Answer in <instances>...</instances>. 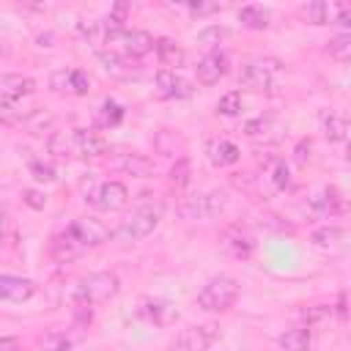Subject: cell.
<instances>
[{"mask_svg": "<svg viewBox=\"0 0 351 351\" xmlns=\"http://www.w3.org/2000/svg\"><path fill=\"white\" fill-rule=\"evenodd\" d=\"M307 208H310V214H315V217H321V219H335V217L346 214V211L351 208V203L337 192V186H329V184H326V186H321L318 192L310 195Z\"/></svg>", "mask_w": 351, "mask_h": 351, "instance_id": "cell-9", "label": "cell"}, {"mask_svg": "<svg viewBox=\"0 0 351 351\" xmlns=\"http://www.w3.org/2000/svg\"><path fill=\"white\" fill-rule=\"evenodd\" d=\"M225 206H228L225 192L211 189V192H200V195L184 197V200L178 203V214H181L184 219H208V217L222 214Z\"/></svg>", "mask_w": 351, "mask_h": 351, "instance_id": "cell-6", "label": "cell"}, {"mask_svg": "<svg viewBox=\"0 0 351 351\" xmlns=\"http://www.w3.org/2000/svg\"><path fill=\"white\" fill-rule=\"evenodd\" d=\"M274 129H277V121L271 115H255L244 123V134L252 140H266V137H271Z\"/></svg>", "mask_w": 351, "mask_h": 351, "instance_id": "cell-34", "label": "cell"}, {"mask_svg": "<svg viewBox=\"0 0 351 351\" xmlns=\"http://www.w3.org/2000/svg\"><path fill=\"white\" fill-rule=\"evenodd\" d=\"M121 52L134 58V60H140L148 52H156V38L148 30H126L123 41H121Z\"/></svg>", "mask_w": 351, "mask_h": 351, "instance_id": "cell-22", "label": "cell"}, {"mask_svg": "<svg viewBox=\"0 0 351 351\" xmlns=\"http://www.w3.org/2000/svg\"><path fill=\"white\" fill-rule=\"evenodd\" d=\"M22 200L30 206V208H44L47 206V195L44 192H36V189H22Z\"/></svg>", "mask_w": 351, "mask_h": 351, "instance_id": "cell-44", "label": "cell"}, {"mask_svg": "<svg viewBox=\"0 0 351 351\" xmlns=\"http://www.w3.org/2000/svg\"><path fill=\"white\" fill-rule=\"evenodd\" d=\"M277 346H280L282 351H310V348H313V329H310V326L285 329V332L277 337Z\"/></svg>", "mask_w": 351, "mask_h": 351, "instance_id": "cell-27", "label": "cell"}, {"mask_svg": "<svg viewBox=\"0 0 351 351\" xmlns=\"http://www.w3.org/2000/svg\"><path fill=\"white\" fill-rule=\"evenodd\" d=\"M36 346L41 351H71L74 348V337L63 329H47L36 337Z\"/></svg>", "mask_w": 351, "mask_h": 351, "instance_id": "cell-30", "label": "cell"}, {"mask_svg": "<svg viewBox=\"0 0 351 351\" xmlns=\"http://www.w3.org/2000/svg\"><path fill=\"white\" fill-rule=\"evenodd\" d=\"M228 36H230V30H228L225 25H208V27H203V30L197 33V47H203V49H208V52H217V47H219Z\"/></svg>", "mask_w": 351, "mask_h": 351, "instance_id": "cell-35", "label": "cell"}, {"mask_svg": "<svg viewBox=\"0 0 351 351\" xmlns=\"http://www.w3.org/2000/svg\"><path fill=\"white\" fill-rule=\"evenodd\" d=\"M71 228L77 233V239L82 241V247H99L110 239V230L104 222H99L96 217H82V219H71Z\"/></svg>", "mask_w": 351, "mask_h": 351, "instance_id": "cell-20", "label": "cell"}, {"mask_svg": "<svg viewBox=\"0 0 351 351\" xmlns=\"http://www.w3.org/2000/svg\"><path fill=\"white\" fill-rule=\"evenodd\" d=\"M121 288V280L115 271H93L80 280L74 288V307H93L101 302H110Z\"/></svg>", "mask_w": 351, "mask_h": 351, "instance_id": "cell-3", "label": "cell"}, {"mask_svg": "<svg viewBox=\"0 0 351 351\" xmlns=\"http://www.w3.org/2000/svg\"><path fill=\"white\" fill-rule=\"evenodd\" d=\"M167 184H170V189L176 195H184V189L192 184V162H189V156H178L176 159V165L167 173Z\"/></svg>", "mask_w": 351, "mask_h": 351, "instance_id": "cell-29", "label": "cell"}, {"mask_svg": "<svg viewBox=\"0 0 351 351\" xmlns=\"http://www.w3.org/2000/svg\"><path fill=\"white\" fill-rule=\"evenodd\" d=\"M154 82H156L159 96H165V99H189L195 93V88L178 71H170V69H159Z\"/></svg>", "mask_w": 351, "mask_h": 351, "instance_id": "cell-16", "label": "cell"}, {"mask_svg": "<svg viewBox=\"0 0 351 351\" xmlns=\"http://www.w3.org/2000/svg\"><path fill=\"white\" fill-rule=\"evenodd\" d=\"M33 112V110H30ZM22 110V101H11V99H0V118L5 126H14V123H25V118L30 115Z\"/></svg>", "mask_w": 351, "mask_h": 351, "instance_id": "cell-36", "label": "cell"}, {"mask_svg": "<svg viewBox=\"0 0 351 351\" xmlns=\"http://www.w3.org/2000/svg\"><path fill=\"white\" fill-rule=\"evenodd\" d=\"M0 351H22V340H19V337L5 335V337L0 340Z\"/></svg>", "mask_w": 351, "mask_h": 351, "instance_id": "cell-45", "label": "cell"}, {"mask_svg": "<svg viewBox=\"0 0 351 351\" xmlns=\"http://www.w3.org/2000/svg\"><path fill=\"white\" fill-rule=\"evenodd\" d=\"M335 33L326 44V52L337 60H351V5H343L337 19L332 22Z\"/></svg>", "mask_w": 351, "mask_h": 351, "instance_id": "cell-11", "label": "cell"}, {"mask_svg": "<svg viewBox=\"0 0 351 351\" xmlns=\"http://www.w3.org/2000/svg\"><path fill=\"white\" fill-rule=\"evenodd\" d=\"M123 115H126V110H123L115 99H104V101L99 104V110H96V123H99L101 129H112V126H118V123L123 121Z\"/></svg>", "mask_w": 351, "mask_h": 351, "instance_id": "cell-32", "label": "cell"}, {"mask_svg": "<svg viewBox=\"0 0 351 351\" xmlns=\"http://www.w3.org/2000/svg\"><path fill=\"white\" fill-rule=\"evenodd\" d=\"M217 326L214 324H195L186 326L178 337H176V351H208V346L217 340Z\"/></svg>", "mask_w": 351, "mask_h": 351, "instance_id": "cell-13", "label": "cell"}, {"mask_svg": "<svg viewBox=\"0 0 351 351\" xmlns=\"http://www.w3.org/2000/svg\"><path fill=\"white\" fill-rule=\"evenodd\" d=\"M74 140H77V154L82 159H99L110 151V143L93 129H74Z\"/></svg>", "mask_w": 351, "mask_h": 351, "instance_id": "cell-23", "label": "cell"}, {"mask_svg": "<svg viewBox=\"0 0 351 351\" xmlns=\"http://www.w3.org/2000/svg\"><path fill=\"white\" fill-rule=\"evenodd\" d=\"M241 107H244V99H241L239 90H228V93L219 96V101H217V112H219V115H228V118L239 115Z\"/></svg>", "mask_w": 351, "mask_h": 351, "instance_id": "cell-38", "label": "cell"}, {"mask_svg": "<svg viewBox=\"0 0 351 351\" xmlns=\"http://www.w3.org/2000/svg\"><path fill=\"white\" fill-rule=\"evenodd\" d=\"M137 318H143L145 324H154V326H170V324H176L178 310L167 299H143L137 304Z\"/></svg>", "mask_w": 351, "mask_h": 351, "instance_id": "cell-15", "label": "cell"}, {"mask_svg": "<svg viewBox=\"0 0 351 351\" xmlns=\"http://www.w3.org/2000/svg\"><path fill=\"white\" fill-rule=\"evenodd\" d=\"M340 239H343V230L337 225H324L318 230H313L310 236V244L315 250H337L340 247Z\"/></svg>", "mask_w": 351, "mask_h": 351, "instance_id": "cell-33", "label": "cell"}, {"mask_svg": "<svg viewBox=\"0 0 351 351\" xmlns=\"http://www.w3.org/2000/svg\"><path fill=\"white\" fill-rule=\"evenodd\" d=\"M219 247H222L230 258L247 261V258H252V252H255V236H252V230L244 228L241 222H233V225L222 228V233H219Z\"/></svg>", "mask_w": 351, "mask_h": 351, "instance_id": "cell-8", "label": "cell"}, {"mask_svg": "<svg viewBox=\"0 0 351 351\" xmlns=\"http://www.w3.org/2000/svg\"><path fill=\"white\" fill-rule=\"evenodd\" d=\"M195 71H197V82L200 85H214V82H219L228 74V55L219 52V49L217 52H206L197 60Z\"/></svg>", "mask_w": 351, "mask_h": 351, "instance_id": "cell-17", "label": "cell"}, {"mask_svg": "<svg viewBox=\"0 0 351 351\" xmlns=\"http://www.w3.org/2000/svg\"><path fill=\"white\" fill-rule=\"evenodd\" d=\"M36 293V282L30 277H16V274H3L0 277V296L3 302L22 304Z\"/></svg>", "mask_w": 351, "mask_h": 351, "instance_id": "cell-19", "label": "cell"}, {"mask_svg": "<svg viewBox=\"0 0 351 351\" xmlns=\"http://www.w3.org/2000/svg\"><path fill=\"white\" fill-rule=\"evenodd\" d=\"M332 313H335V304H326V302L310 304L302 310V321H304V326H315V324H324L326 318H332Z\"/></svg>", "mask_w": 351, "mask_h": 351, "instance_id": "cell-37", "label": "cell"}, {"mask_svg": "<svg viewBox=\"0 0 351 351\" xmlns=\"http://www.w3.org/2000/svg\"><path fill=\"white\" fill-rule=\"evenodd\" d=\"M269 178H271L274 189H280V192H285V189H291V186H293L291 170H288V165H285L282 159H277V162L269 167Z\"/></svg>", "mask_w": 351, "mask_h": 351, "instance_id": "cell-39", "label": "cell"}, {"mask_svg": "<svg viewBox=\"0 0 351 351\" xmlns=\"http://www.w3.org/2000/svg\"><path fill=\"white\" fill-rule=\"evenodd\" d=\"M52 123H55V118H52L49 112L33 110V112H30V115L25 118V123H22V126H25V129H27L30 134H44V132H47V129H49Z\"/></svg>", "mask_w": 351, "mask_h": 351, "instance_id": "cell-40", "label": "cell"}, {"mask_svg": "<svg viewBox=\"0 0 351 351\" xmlns=\"http://www.w3.org/2000/svg\"><path fill=\"white\" fill-rule=\"evenodd\" d=\"M82 200L99 211H121L129 203V189L123 181H99L96 176H85L80 181Z\"/></svg>", "mask_w": 351, "mask_h": 351, "instance_id": "cell-1", "label": "cell"}, {"mask_svg": "<svg viewBox=\"0 0 351 351\" xmlns=\"http://www.w3.org/2000/svg\"><path fill=\"white\" fill-rule=\"evenodd\" d=\"M293 159H296L299 165H307V162L313 159V140H310V137H302V140L296 143V148H293Z\"/></svg>", "mask_w": 351, "mask_h": 351, "instance_id": "cell-42", "label": "cell"}, {"mask_svg": "<svg viewBox=\"0 0 351 351\" xmlns=\"http://www.w3.org/2000/svg\"><path fill=\"white\" fill-rule=\"evenodd\" d=\"M219 8H222L219 3H189V5H186V11H189L192 16H197V19H200V16H208V14H217Z\"/></svg>", "mask_w": 351, "mask_h": 351, "instance_id": "cell-43", "label": "cell"}, {"mask_svg": "<svg viewBox=\"0 0 351 351\" xmlns=\"http://www.w3.org/2000/svg\"><path fill=\"white\" fill-rule=\"evenodd\" d=\"M101 69L115 77V80H137L140 77V60L123 55V52H112V49H104V52H96Z\"/></svg>", "mask_w": 351, "mask_h": 351, "instance_id": "cell-12", "label": "cell"}, {"mask_svg": "<svg viewBox=\"0 0 351 351\" xmlns=\"http://www.w3.org/2000/svg\"><path fill=\"white\" fill-rule=\"evenodd\" d=\"M110 167L118 170V173H126V176H134V178H148L154 176V159H148L145 154H137V151H121L110 159Z\"/></svg>", "mask_w": 351, "mask_h": 351, "instance_id": "cell-14", "label": "cell"}, {"mask_svg": "<svg viewBox=\"0 0 351 351\" xmlns=\"http://www.w3.org/2000/svg\"><path fill=\"white\" fill-rule=\"evenodd\" d=\"M343 5H335V3H326V0H310L304 5H299V16L302 22L307 25H329L337 19Z\"/></svg>", "mask_w": 351, "mask_h": 351, "instance_id": "cell-21", "label": "cell"}, {"mask_svg": "<svg viewBox=\"0 0 351 351\" xmlns=\"http://www.w3.org/2000/svg\"><path fill=\"white\" fill-rule=\"evenodd\" d=\"M47 151H49L55 159H60V162L71 159V156L77 154L74 132H52V134H49V140H47Z\"/></svg>", "mask_w": 351, "mask_h": 351, "instance_id": "cell-28", "label": "cell"}, {"mask_svg": "<svg viewBox=\"0 0 351 351\" xmlns=\"http://www.w3.org/2000/svg\"><path fill=\"white\" fill-rule=\"evenodd\" d=\"M239 80L255 93H277L282 82V63L277 58H250L241 66Z\"/></svg>", "mask_w": 351, "mask_h": 351, "instance_id": "cell-2", "label": "cell"}, {"mask_svg": "<svg viewBox=\"0 0 351 351\" xmlns=\"http://www.w3.org/2000/svg\"><path fill=\"white\" fill-rule=\"evenodd\" d=\"M49 88L60 96H88L90 90V77L82 69H55L49 74Z\"/></svg>", "mask_w": 351, "mask_h": 351, "instance_id": "cell-10", "label": "cell"}, {"mask_svg": "<svg viewBox=\"0 0 351 351\" xmlns=\"http://www.w3.org/2000/svg\"><path fill=\"white\" fill-rule=\"evenodd\" d=\"M236 299H239V282L230 274H217L197 291V307L206 313H228L236 304Z\"/></svg>", "mask_w": 351, "mask_h": 351, "instance_id": "cell-4", "label": "cell"}, {"mask_svg": "<svg viewBox=\"0 0 351 351\" xmlns=\"http://www.w3.org/2000/svg\"><path fill=\"white\" fill-rule=\"evenodd\" d=\"M33 90H36V82L30 77H25V74H3V80H0V99L22 101Z\"/></svg>", "mask_w": 351, "mask_h": 351, "instance_id": "cell-25", "label": "cell"}, {"mask_svg": "<svg viewBox=\"0 0 351 351\" xmlns=\"http://www.w3.org/2000/svg\"><path fill=\"white\" fill-rule=\"evenodd\" d=\"M239 22L250 30H266L269 22H271V14L263 5H241L239 8Z\"/></svg>", "mask_w": 351, "mask_h": 351, "instance_id": "cell-31", "label": "cell"}, {"mask_svg": "<svg viewBox=\"0 0 351 351\" xmlns=\"http://www.w3.org/2000/svg\"><path fill=\"white\" fill-rule=\"evenodd\" d=\"M162 214H165V206L162 203H145L140 206L121 228H118V239L123 241H137V239H145L148 233H154L162 222Z\"/></svg>", "mask_w": 351, "mask_h": 351, "instance_id": "cell-5", "label": "cell"}, {"mask_svg": "<svg viewBox=\"0 0 351 351\" xmlns=\"http://www.w3.org/2000/svg\"><path fill=\"white\" fill-rule=\"evenodd\" d=\"M346 162H351V143L346 145Z\"/></svg>", "mask_w": 351, "mask_h": 351, "instance_id": "cell-46", "label": "cell"}, {"mask_svg": "<svg viewBox=\"0 0 351 351\" xmlns=\"http://www.w3.org/2000/svg\"><path fill=\"white\" fill-rule=\"evenodd\" d=\"M321 129L326 134V140L332 143H351V118L340 115V112H332V110H324L321 112Z\"/></svg>", "mask_w": 351, "mask_h": 351, "instance_id": "cell-24", "label": "cell"}, {"mask_svg": "<svg viewBox=\"0 0 351 351\" xmlns=\"http://www.w3.org/2000/svg\"><path fill=\"white\" fill-rule=\"evenodd\" d=\"M156 58L162 63V69L178 71L186 63V52L181 44H176L173 38H156Z\"/></svg>", "mask_w": 351, "mask_h": 351, "instance_id": "cell-26", "label": "cell"}, {"mask_svg": "<svg viewBox=\"0 0 351 351\" xmlns=\"http://www.w3.org/2000/svg\"><path fill=\"white\" fill-rule=\"evenodd\" d=\"M206 156H208V162H211L214 167H230V165H236V162L241 159V151H239V145H236L233 140H228V137H208V143H206Z\"/></svg>", "mask_w": 351, "mask_h": 351, "instance_id": "cell-18", "label": "cell"}, {"mask_svg": "<svg viewBox=\"0 0 351 351\" xmlns=\"http://www.w3.org/2000/svg\"><path fill=\"white\" fill-rule=\"evenodd\" d=\"M82 252H85V247H82V241L77 239V233H74V228H71V219L63 222V225H58L55 233H52V239H49V255H52V261H55V263H71V261H77Z\"/></svg>", "mask_w": 351, "mask_h": 351, "instance_id": "cell-7", "label": "cell"}, {"mask_svg": "<svg viewBox=\"0 0 351 351\" xmlns=\"http://www.w3.org/2000/svg\"><path fill=\"white\" fill-rule=\"evenodd\" d=\"M30 176L38 181V184H52L58 176H55V167L52 165H44V162H30Z\"/></svg>", "mask_w": 351, "mask_h": 351, "instance_id": "cell-41", "label": "cell"}]
</instances>
